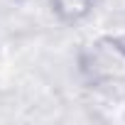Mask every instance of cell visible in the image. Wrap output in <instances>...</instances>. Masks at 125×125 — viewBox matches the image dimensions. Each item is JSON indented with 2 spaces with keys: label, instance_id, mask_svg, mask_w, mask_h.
<instances>
[{
  "label": "cell",
  "instance_id": "1",
  "mask_svg": "<svg viewBox=\"0 0 125 125\" xmlns=\"http://www.w3.org/2000/svg\"><path fill=\"white\" fill-rule=\"evenodd\" d=\"M79 74L88 88L110 101H125V37L103 34L79 52Z\"/></svg>",
  "mask_w": 125,
  "mask_h": 125
},
{
  "label": "cell",
  "instance_id": "2",
  "mask_svg": "<svg viewBox=\"0 0 125 125\" xmlns=\"http://www.w3.org/2000/svg\"><path fill=\"white\" fill-rule=\"evenodd\" d=\"M49 8H52V12L59 22L79 25L93 12L96 0H49Z\"/></svg>",
  "mask_w": 125,
  "mask_h": 125
}]
</instances>
